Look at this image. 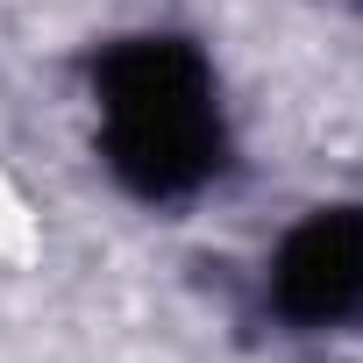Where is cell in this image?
I'll use <instances>...</instances> for the list:
<instances>
[{
    "label": "cell",
    "mask_w": 363,
    "mask_h": 363,
    "mask_svg": "<svg viewBox=\"0 0 363 363\" xmlns=\"http://www.w3.org/2000/svg\"><path fill=\"white\" fill-rule=\"evenodd\" d=\"M93 128L114 186L171 207L214 186L228 157L221 79L186 36H121L93 65Z\"/></svg>",
    "instance_id": "6da1fadb"
},
{
    "label": "cell",
    "mask_w": 363,
    "mask_h": 363,
    "mask_svg": "<svg viewBox=\"0 0 363 363\" xmlns=\"http://www.w3.org/2000/svg\"><path fill=\"white\" fill-rule=\"evenodd\" d=\"M271 306L306 335L363 320V207H313L285 228L271 257Z\"/></svg>",
    "instance_id": "7a4b0ae2"
}]
</instances>
